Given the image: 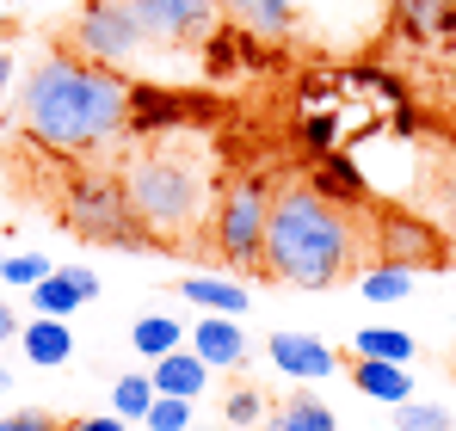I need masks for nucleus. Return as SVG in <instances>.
I'll return each mask as SVG.
<instances>
[{
	"mask_svg": "<svg viewBox=\"0 0 456 431\" xmlns=\"http://www.w3.org/2000/svg\"><path fill=\"white\" fill-rule=\"evenodd\" d=\"M130 99L136 93L118 69H99L75 50H50L19 93L25 142L44 154H69V160L118 148L130 130Z\"/></svg>",
	"mask_w": 456,
	"mask_h": 431,
	"instance_id": "obj_1",
	"label": "nucleus"
},
{
	"mask_svg": "<svg viewBox=\"0 0 456 431\" xmlns=\"http://www.w3.org/2000/svg\"><path fill=\"white\" fill-rule=\"evenodd\" d=\"M364 228L346 204H333L314 185H284L272 191L265 210V247H259V272H272L278 284L297 289H327L358 265Z\"/></svg>",
	"mask_w": 456,
	"mask_h": 431,
	"instance_id": "obj_2",
	"label": "nucleus"
},
{
	"mask_svg": "<svg viewBox=\"0 0 456 431\" xmlns=\"http://www.w3.org/2000/svg\"><path fill=\"white\" fill-rule=\"evenodd\" d=\"M118 179H124L130 216L154 234H185L210 216V167L179 148H136Z\"/></svg>",
	"mask_w": 456,
	"mask_h": 431,
	"instance_id": "obj_3",
	"label": "nucleus"
},
{
	"mask_svg": "<svg viewBox=\"0 0 456 431\" xmlns=\"http://www.w3.org/2000/svg\"><path fill=\"white\" fill-rule=\"evenodd\" d=\"M62 222L80 240H111V247H142V234L130 228V198H124V179L118 173H80L62 191Z\"/></svg>",
	"mask_w": 456,
	"mask_h": 431,
	"instance_id": "obj_4",
	"label": "nucleus"
},
{
	"mask_svg": "<svg viewBox=\"0 0 456 431\" xmlns=\"http://www.w3.org/2000/svg\"><path fill=\"white\" fill-rule=\"evenodd\" d=\"M69 37H75V56L99 62V69H130L149 50V31L136 25L130 0H86L69 25Z\"/></svg>",
	"mask_w": 456,
	"mask_h": 431,
	"instance_id": "obj_5",
	"label": "nucleus"
},
{
	"mask_svg": "<svg viewBox=\"0 0 456 431\" xmlns=\"http://www.w3.org/2000/svg\"><path fill=\"white\" fill-rule=\"evenodd\" d=\"M265 210H272V185L265 179H234L216 198V253L228 265L253 272L259 247H265Z\"/></svg>",
	"mask_w": 456,
	"mask_h": 431,
	"instance_id": "obj_6",
	"label": "nucleus"
},
{
	"mask_svg": "<svg viewBox=\"0 0 456 431\" xmlns=\"http://www.w3.org/2000/svg\"><path fill=\"white\" fill-rule=\"evenodd\" d=\"M130 12L149 31V44H204L223 19L216 0H130Z\"/></svg>",
	"mask_w": 456,
	"mask_h": 431,
	"instance_id": "obj_7",
	"label": "nucleus"
},
{
	"mask_svg": "<svg viewBox=\"0 0 456 431\" xmlns=\"http://www.w3.org/2000/svg\"><path fill=\"white\" fill-rule=\"evenodd\" d=\"M272 363L278 376H297V382H321L339 370V352L314 333H272Z\"/></svg>",
	"mask_w": 456,
	"mask_h": 431,
	"instance_id": "obj_8",
	"label": "nucleus"
},
{
	"mask_svg": "<svg viewBox=\"0 0 456 431\" xmlns=\"http://www.w3.org/2000/svg\"><path fill=\"white\" fill-rule=\"evenodd\" d=\"M370 234H377V253L395 259V265H432L438 259V234L413 216H382Z\"/></svg>",
	"mask_w": 456,
	"mask_h": 431,
	"instance_id": "obj_9",
	"label": "nucleus"
},
{
	"mask_svg": "<svg viewBox=\"0 0 456 431\" xmlns=\"http://www.w3.org/2000/svg\"><path fill=\"white\" fill-rule=\"evenodd\" d=\"M191 352L210 363V370H240L247 363V333L234 327V314H204L191 327Z\"/></svg>",
	"mask_w": 456,
	"mask_h": 431,
	"instance_id": "obj_10",
	"label": "nucleus"
},
{
	"mask_svg": "<svg viewBox=\"0 0 456 431\" xmlns=\"http://www.w3.org/2000/svg\"><path fill=\"white\" fill-rule=\"evenodd\" d=\"M19 352L37 363V370H62V363L75 358V327L56 321V314H37V321L19 327Z\"/></svg>",
	"mask_w": 456,
	"mask_h": 431,
	"instance_id": "obj_11",
	"label": "nucleus"
},
{
	"mask_svg": "<svg viewBox=\"0 0 456 431\" xmlns=\"http://www.w3.org/2000/svg\"><path fill=\"white\" fill-rule=\"evenodd\" d=\"M154 394H179V401H198L204 388H210V363L198 358L191 346H179V352H167V358H154Z\"/></svg>",
	"mask_w": 456,
	"mask_h": 431,
	"instance_id": "obj_12",
	"label": "nucleus"
},
{
	"mask_svg": "<svg viewBox=\"0 0 456 431\" xmlns=\"http://www.w3.org/2000/svg\"><path fill=\"white\" fill-rule=\"evenodd\" d=\"M352 388L370 394V401H382V407L413 401V376H407V363H388V358H352Z\"/></svg>",
	"mask_w": 456,
	"mask_h": 431,
	"instance_id": "obj_13",
	"label": "nucleus"
},
{
	"mask_svg": "<svg viewBox=\"0 0 456 431\" xmlns=\"http://www.w3.org/2000/svg\"><path fill=\"white\" fill-rule=\"evenodd\" d=\"M395 19L413 44H444L456 37V0H395Z\"/></svg>",
	"mask_w": 456,
	"mask_h": 431,
	"instance_id": "obj_14",
	"label": "nucleus"
},
{
	"mask_svg": "<svg viewBox=\"0 0 456 431\" xmlns=\"http://www.w3.org/2000/svg\"><path fill=\"white\" fill-rule=\"evenodd\" d=\"M179 296H185V302H198L204 314H234V321H240V314H247V302H253V289L240 284V278H185Z\"/></svg>",
	"mask_w": 456,
	"mask_h": 431,
	"instance_id": "obj_15",
	"label": "nucleus"
},
{
	"mask_svg": "<svg viewBox=\"0 0 456 431\" xmlns=\"http://www.w3.org/2000/svg\"><path fill=\"white\" fill-rule=\"evenodd\" d=\"M130 346L154 363V358H167V352H179V346H185V327H179L173 314H142V321L130 327Z\"/></svg>",
	"mask_w": 456,
	"mask_h": 431,
	"instance_id": "obj_16",
	"label": "nucleus"
},
{
	"mask_svg": "<svg viewBox=\"0 0 456 431\" xmlns=\"http://www.w3.org/2000/svg\"><path fill=\"white\" fill-rule=\"evenodd\" d=\"M358 296H364V302H407V296H413V265L377 259V265L358 278Z\"/></svg>",
	"mask_w": 456,
	"mask_h": 431,
	"instance_id": "obj_17",
	"label": "nucleus"
},
{
	"mask_svg": "<svg viewBox=\"0 0 456 431\" xmlns=\"http://www.w3.org/2000/svg\"><path fill=\"white\" fill-rule=\"evenodd\" d=\"M272 431H339V419H333L327 401H314V394H290V401L272 413Z\"/></svg>",
	"mask_w": 456,
	"mask_h": 431,
	"instance_id": "obj_18",
	"label": "nucleus"
},
{
	"mask_svg": "<svg viewBox=\"0 0 456 431\" xmlns=\"http://www.w3.org/2000/svg\"><path fill=\"white\" fill-rule=\"evenodd\" d=\"M352 358H388V363H413V339L401 327H358Z\"/></svg>",
	"mask_w": 456,
	"mask_h": 431,
	"instance_id": "obj_19",
	"label": "nucleus"
},
{
	"mask_svg": "<svg viewBox=\"0 0 456 431\" xmlns=\"http://www.w3.org/2000/svg\"><path fill=\"white\" fill-rule=\"evenodd\" d=\"M80 302H86V296H80L75 272H50L44 284L31 289V308H37V314H56V321H69V314H75Z\"/></svg>",
	"mask_w": 456,
	"mask_h": 431,
	"instance_id": "obj_20",
	"label": "nucleus"
},
{
	"mask_svg": "<svg viewBox=\"0 0 456 431\" xmlns=\"http://www.w3.org/2000/svg\"><path fill=\"white\" fill-rule=\"evenodd\" d=\"M149 407H154V376H118V382H111V413H118V419L142 426Z\"/></svg>",
	"mask_w": 456,
	"mask_h": 431,
	"instance_id": "obj_21",
	"label": "nucleus"
},
{
	"mask_svg": "<svg viewBox=\"0 0 456 431\" xmlns=\"http://www.w3.org/2000/svg\"><path fill=\"white\" fill-rule=\"evenodd\" d=\"M395 431H456V419L438 401H401L395 407Z\"/></svg>",
	"mask_w": 456,
	"mask_h": 431,
	"instance_id": "obj_22",
	"label": "nucleus"
},
{
	"mask_svg": "<svg viewBox=\"0 0 456 431\" xmlns=\"http://www.w3.org/2000/svg\"><path fill=\"white\" fill-rule=\"evenodd\" d=\"M314 191H327L333 204H364V179L352 173V160H327L321 179H314Z\"/></svg>",
	"mask_w": 456,
	"mask_h": 431,
	"instance_id": "obj_23",
	"label": "nucleus"
},
{
	"mask_svg": "<svg viewBox=\"0 0 456 431\" xmlns=\"http://www.w3.org/2000/svg\"><path fill=\"white\" fill-rule=\"evenodd\" d=\"M50 272H56V265H50L44 253H0V278L12 289H37Z\"/></svg>",
	"mask_w": 456,
	"mask_h": 431,
	"instance_id": "obj_24",
	"label": "nucleus"
},
{
	"mask_svg": "<svg viewBox=\"0 0 456 431\" xmlns=\"http://www.w3.org/2000/svg\"><path fill=\"white\" fill-rule=\"evenodd\" d=\"M142 426H149V431H191V401H179V394H154V407L142 413Z\"/></svg>",
	"mask_w": 456,
	"mask_h": 431,
	"instance_id": "obj_25",
	"label": "nucleus"
},
{
	"mask_svg": "<svg viewBox=\"0 0 456 431\" xmlns=\"http://www.w3.org/2000/svg\"><path fill=\"white\" fill-rule=\"evenodd\" d=\"M259 413H265V401H259L253 388H234V394L223 401V419H228V426H253Z\"/></svg>",
	"mask_w": 456,
	"mask_h": 431,
	"instance_id": "obj_26",
	"label": "nucleus"
},
{
	"mask_svg": "<svg viewBox=\"0 0 456 431\" xmlns=\"http://www.w3.org/2000/svg\"><path fill=\"white\" fill-rule=\"evenodd\" d=\"M0 431H69V426H56L50 413H6Z\"/></svg>",
	"mask_w": 456,
	"mask_h": 431,
	"instance_id": "obj_27",
	"label": "nucleus"
},
{
	"mask_svg": "<svg viewBox=\"0 0 456 431\" xmlns=\"http://www.w3.org/2000/svg\"><path fill=\"white\" fill-rule=\"evenodd\" d=\"M69 431H130V419H118V413H93V419H75Z\"/></svg>",
	"mask_w": 456,
	"mask_h": 431,
	"instance_id": "obj_28",
	"label": "nucleus"
},
{
	"mask_svg": "<svg viewBox=\"0 0 456 431\" xmlns=\"http://www.w3.org/2000/svg\"><path fill=\"white\" fill-rule=\"evenodd\" d=\"M69 272H75L80 296H86V302H93V296H99V272H86V265H69Z\"/></svg>",
	"mask_w": 456,
	"mask_h": 431,
	"instance_id": "obj_29",
	"label": "nucleus"
},
{
	"mask_svg": "<svg viewBox=\"0 0 456 431\" xmlns=\"http://www.w3.org/2000/svg\"><path fill=\"white\" fill-rule=\"evenodd\" d=\"M19 327H25V321H19V314L0 302V346H6V339H19Z\"/></svg>",
	"mask_w": 456,
	"mask_h": 431,
	"instance_id": "obj_30",
	"label": "nucleus"
},
{
	"mask_svg": "<svg viewBox=\"0 0 456 431\" xmlns=\"http://www.w3.org/2000/svg\"><path fill=\"white\" fill-rule=\"evenodd\" d=\"M216 6H223V12H234V19H247V12H253V0H216Z\"/></svg>",
	"mask_w": 456,
	"mask_h": 431,
	"instance_id": "obj_31",
	"label": "nucleus"
},
{
	"mask_svg": "<svg viewBox=\"0 0 456 431\" xmlns=\"http://www.w3.org/2000/svg\"><path fill=\"white\" fill-rule=\"evenodd\" d=\"M6 80H12V56L0 50V93H6Z\"/></svg>",
	"mask_w": 456,
	"mask_h": 431,
	"instance_id": "obj_32",
	"label": "nucleus"
},
{
	"mask_svg": "<svg viewBox=\"0 0 456 431\" xmlns=\"http://www.w3.org/2000/svg\"><path fill=\"white\" fill-rule=\"evenodd\" d=\"M0 37H6V19H0Z\"/></svg>",
	"mask_w": 456,
	"mask_h": 431,
	"instance_id": "obj_33",
	"label": "nucleus"
}]
</instances>
